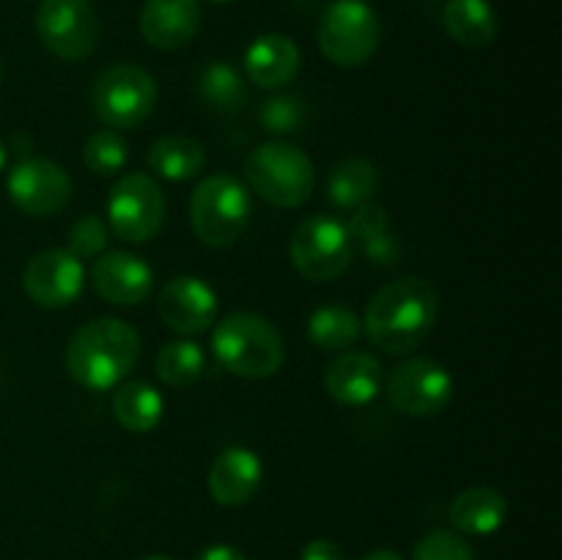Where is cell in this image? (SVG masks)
Here are the masks:
<instances>
[{"mask_svg": "<svg viewBox=\"0 0 562 560\" xmlns=\"http://www.w3.org/2000/svg\"><path fill=\"white\" fill-rule=\"evenodd\" d=\"M439 294L428 280L404 278L376 291L366 307V335L387 355H409L431 335Z\"/></svg>", "mask_w": 562, "mask_h": 560, "instance_id": "1", "label": "cell"}, {"mask_svg": "<svg viewBox=\"0 0 562 560\" xmlns=\"http://www.w3.org/2000/svg\"><path fill=\"white\" fill-rule=\"evenodd\" d=\"M140 360V335L121 318H93L71 335L66 371L88 390L119 388Z\"/></svg>", "mask_w": 562, "mask_h": 560, "instance_id": "2", "label": "cell"}, {"mask_svg": "<svg viewBox=\"0 0 562 560\" xmlns=\"http://www.w3.org/2000/svg\"><path fill=\"white\" fill-rule=\"evenodd\" d=\"M212 355L234 377L269 379L283 366L285 346L283 335L269 318L236 311L214 327Z\"/></svg>", "mask_w": 562, "mask_h": 560, "instance_id": "3", "label": "cell"}, {"mask_svg": "<svg viewBox=\"0 0 562 560\" xmlns=\"http://www.w3.org/2000/svg\"><path fill=\"white\" fill-rule=\"evenodd\" d=\"M245 176L261 201L278 209H296L316 190V168L294 143L269 141L247 157Z\"/></svg>", "mask_w": 562, "mask_h": 560, "instance_id": "4", "label": "cell"}, {"mask_svg": "<svg viewBox=\"0 0 562 560\" xmlns=\"http://www.w3.org/2000/svg\"><path fill=\"white\" fill-rule=\"evenodd\" d=\"M250 190L231 173H212L190 198V223L198 239L209 247H228L250 223Z\"/></svg>", "mask_w": 562, "mask_h": 560, "instance_id": "5", "label": "cell"}, {"mask_svg": "<svg viewBox=\"0 0 562 560\" xmlns=\"http://www.w3.org/2000/svg\"><path fill=\"white\" fill-rule=\"evenodd\" d=\"M382 22L366 0H335L318 20V47L324 58L344 69H355L376 55Z\"/></svg>", "mask_w": 562, "mask_h": 560, "instance_id": "6", "label": "cell"}, {"mask_svg": "<svg viewBox=\"0 0 562 560\" xmlns=\"http://www.w3.org/2000/svg\"><path fill=\"white\" fill-rule=\"evenodd\" d=\"M91 104L110 130H137L157 108V82L143 66L115 64L93 82Z\"/></svg>", "mask_w": 562, "mask_h": 560, "instance_id": "7", "label": "cell"}, {"mask_svg": "<svg viewBox=\"0 0 562 560\" xmlns=\"http://www.w3.org/2000/svg\"><path fill=\"white\" fill-rule=\"evenodd\" d=\"M289 256L302 278L311 283H329L351 267L355 242L344 220L333 214H313L296 225Z\"/></svg>", "mask_w": 562, "mask_h": 560, "instance_id": "8", "label": "cell"}, {"mask_svg": "<svg viewBox=\"0 0 562 560\" xmlns=\"http://www.w3.org/2000/svg\"><path fill=\"white\" fill-rule=\"evenodd\" d=\"M108 223L124 242L143 245L162 231L165 192L148 173H126L108 198Z\"/></svg>", "mask_w": 562, "mask_h": 560, "instance_id": "9", "label": "cell"}, {"mask_svg": "<svg viewBox=\"0 0 562 560\" xmlns=\"http://www.w3.org/2000/svg\"><path fill=\"white\" fill-rule=\"evenodd\" d=\"M36 33L60 60H86L99 44V14L91 0H42Z\"/></svg>", "mask_w": 562, "mask_h": 560, "instance_id": "10", "label": "cell"}, {"mask_svg": "<svg viewBox=\"0 0 562 560\" xmlns=\"http://www.w3.org/2000/svg\"><path fill=\"white\" fill-rule=\"evenodd\" d=\"M453 377L431 357H412L393 368L387 395L395 410L412 417L439 415L453 401Z\"/></svg>", "mask_w": 562, "mask_h": 560, "instance_id": "11", "label": "cell"}, {"mask_svg": "<svg viewBox=\"0 0 562 560\" xmlns=\"http://www.w3.org/2000/svg\"><path fill=\"white\" fill-rule=\"evenodd\" d=\"M11 203L31 217L58 214L71 201V176L44 157H22L5 176Z\"/></svg>", "mask_w": 562, "mask_h": 560, "instance_id": "12", "label": "cell"}, {"mask_svg": "<svg viewBox=\"0 0 562 560\" xmlns=\"http://www.w3.org/2000/svg\"><path fill=\"white\" fill-rule=\"evenodd\" d=\"M22 289L42 307H69L86 289V269L69 250H44L27 261Z\"/></svg>", "mask_w": 562, "mask_h": 560, "instance_id": "13", "label": "cell"}, {"mask_svg": "<svg viewBox=\"0 0 562 560\" xmlns=\"http://www.w3.org/2000/svg\"><path fill=\"white\" fill-rule=\"evenodd\" d=\"M159 318L179 335H201L217 318V294L195 275H176L157 296Z\"/></svg>", "mask_w": 562, "mask_h": 560, "instance_id": "14", "label": "cell"}, {"mask_svg": "<svg viewBox=\"0 0 562 560\" xmlns=\"http://www.w3.org/2000/svg\"><path fill=\"white\" fill-rule=\"evenodd\" d=\"M91 283L93 291L110 305L135 307L151 294L154 272L135 253H108L93 261Z\"/></svg>", "mask_w": 562, "mask_h": 560, "instance_id": "15", "label": "cell"}, {"mask_svg": "<svg viewBox=\"0 0 562 560\" xmlns=\"http://www.w3.org/2000/svg\"><path fill=\"white\" fill-rule=\"evenodd\" d=\"M261 478L263 464L256 450L231 445L214 456L206 486L214 503L225 505V508H239L256 497L258 489H261Z\"/></svg>", "mask_w": 562, "mask_h": 560, "instance_id": "16", "label": "cell"}, {"mask_svg": "<svg viewBox=\"0 0 562 560\" xmlns=\"http://www.w3.org/2000/svg\"><path fill=\"white\" fill-rule=\"evenodd\" d=\"M201 20L198 0H146L140 9V33L151 47L173 53L198 36Z\"/></svg>", "mask_w": 562, "mask_h": 560, "instance_id": "17", "label": "cell"}, {"mask_svg": "<svg viewBox=\"0 0 562 560\" xmlns=\"http://www.w3.org/2000/svg\"><path fill=\"white\" fill-rule=\"evenodd\" d=\"M324 388L338 404L366 406L382 393L384 368L368 351H344L338 360L329 362L324 373Z\"/></svg>", "mask_w": 562, "mask_h": 560, "instance_id": "18", "label": "cell"}, {"mask_svg": "<svg viewBox=\"0 0 562 560\" xmlns=\"http://www.w3.org/2000/svg\"><path fill=\"white\" fill-rule=\"evenodd\" d=\"M302 53L285 33H263L247 47L245 71L258 88H283L300 75Z\"/></svg>", "mask_w": 562, "mask_h": 560, "instance_id": "19", "label": "cell"}, {"mask_svg": "<svg viewBox=\"0 0 562 560\" xmlns=\"http://www.w3.org/2000/svg\"><path fill=\"white\" fill-rule=\"evenodd\" d=\"M450 522L459 533L467 536H492L499 530L508 516V500L503 492L492 486H472L464 489L459 497L450 503Z\"/></svg>", "mask_w": 562, "mask_h": 560, "instance_id": "20", "label": "cell"}, {"mask_svg": "<svg viewBox=\"0 0 562 560\" xmlns=\"http://www.w3.org/2000/svg\"><path fill=\"white\" fill-rule=\"evenodd\" d=\"M448 36L467 49H483L497 38V11L488 0H448L442 11Z\"/></svg>", "mask_w": 562, "mask_h": 560, "instance_id": "21", "label": "cell"}, {"mask_svg": "<svg viewBox=\"0 0 562 560\" xmlns=\"http://www.w3.org/2000/svg\"><path fill=\"white\" fill-rule=\"evenodd\" d=\"M148 168L168 181H190L206 168V148L190 135H165L148 148Z\"/></svg>", "mask_w": 562, "mask_h": 560, "instance_id": "22", "label": "cell"}, {"mask_svg": "<svg viewBox=\"0 0 562 560\" xmlns=\"http://www.w3.org/2000/svg\"><path fill=\"white\" fill-rule=\"evenodd\" d=\"M113 415L132 434H148L162 423L165 399L148 382H121L113 395Z\"/></svg>", "mask_w": 562, "mask_h": 560, "instance_id": "23", "label": "cell"}, {"mask_svg": "<svg viewBox=\"0 0 562 560\" xmlns=\"http://www.w3.org/2000/svg\"><path fill=\"white\" fill-rule=\"evenodd\" d=\"M379 187V170L371 159L349 157L329 170L327 195L338 209H357L360 203L371 201Z\"/></svg>", "mask_w": 562, "mask_h": 560, "instance_id": "24", "label": "cell"}, {"mask_svg": "<svg viewBox=\"0 0 562 560\" xmlns=\"http://www.w3.org/2000/svg\"><path fill=\"white\" fill-rule=\"evenodd\" d=\"M362 333V318L346 305L316 307L307 322V338L322 351H346Z\"/></svg>", "mask_w": 562, "mask_h": 560, "instance_id": "25", "label": "cell"}, {"mask_svg": "<svg viewBox=\"0 0 562 560\" xmlns=\"http://www.w3.org/2000/svg\"><path fill=\"white\" fill-rule=\"evenodd\" d=\"M154 371L168 388H190L206 371V351L195 340H170L157 351Z\"/></svg>", "mask_w": 562, "mask_h": 560, "instance_id": "26", "label": "cell"}, {"mask_svg": "<svg viewBox=\"0 0 562 560\" xmlns=\"http://www.w3.org/2000/svg\"><path fill=\"white\" fill-rule=\"evenodd\" d=\"M198 93L217 113H236L247 104V82L225 60H214L198 77Z\"/></svg>", "mask_w": 562, "mask_h": 560, "instance_id": "27", "label": "cell"}, {"mask_svg": "<svg viewBox=\"0 0 562 560\" xmlns=\"http://www.w3.org/2000/svg\"><path fill=\"white\" fill-rule=\"evenodd\" d=\"M130 159V146L119 130H99L82 146V163L93 176H115Z\"/></svg>", "mask_w": 562, "mask_h": 560, "instance_id": "28", "label": "cell"}, {"mask_svg": "<svg viewBox=\"0 0 562 560\" xmlns=\"http://www.w3.org/2000/svg\"><path fill=\"white\" fill-rule=\"evenodd\" d=\"M261 119L263 132L274 137L285 135H300L307 124V108L300 97H291V93H278V97L267 99L258 113Z\"/></svg>", "mask_w": 562, "mask_h": 560, "instance_id": "29", "label": "cell"}, {"mask_svg": "<svg viewBox=\"0 0 562 560\" xmlns=\"http://www.w3.org/2000/svg\"><path fill=\"white\" fill-rule=\"evenodd\" d=\"M412 560H475V552L459 533L431 530L420 538Z\"/></svg>", "mask_w": 562, "mask_h": 560, "instance_id": "30", "label": "cell"}, {"mask_svg": "<svg viewBox=\"0 0 562 560\" xmlns=\"http://www.w3.org/2000/svg\"><path fill=\"white\" fill-rule=\"evenodd\" d=\"M110 242V228L99 214H86V217L77 220L69 231V253L82 258H97L102 256V250Z\"/></svg>", "mask_w": 562, "mask_h": 560, "instance_id": "31", "label": "cell"}, {"mask_svg": "<svg viewBox=\"0 0 562 560\" xmlns=\"http://www.w3.org/2000/svg\"><path fill=\"white\" fill-rule=\"evenodd\" d=\"M346 228H349L351 242H360L362 245V242L373 239V236H379L382 231L390 228L387 209L379 206V203L373 201L360 203V206L355 209V214L349 217V223H346Z\"/></svg>", "mask_w": 562, "mask_h": 560, "instance_id": "32", "label": "cell"}, {"mask_svg": "<svg viewBox=\"0 0 562 560\" xmlns=\"http://www.w3.org/2000/svg\"><path fill=\"white\" fill-rule=\"evenodd\" d=\"M362 253H366L368 261L376 264V267H393L401 258V242L395 239L387 228L379 236H373V239L362 242Z\"/></svg>", "mask_w": 562, "mask_h": 560, "instance_id": "33", "label": "cell"}, {"mask_svg": "<svg viewBox=\"0 0 562 560\" xmlns=\"http://www.w3.org/2000/svg\"><path fill=\"white\" fill-rule=\"evenodd\" d=\"M300 560H346V555L344 549L335 541H329V538H316V541H311L302 549Z\"/></svg>", "mask_w": 562, "mask_h": 560, "instance_id": "34", "label": "cell"}, {"mask_svg": "<svg viewBox=\"0 0 562 560\" xmlns=\"http://www.w3.org/2000/svg\"><path fill=\"white\" fill-rule=\"evenodd\" d=\"M195 560H247V558L236 547H228V544H214V547L203 549Z\"/></svg>", "mask_w": 562, "mask_h": 560, "instance_id": "35", "label": "cell"}, {"mask_svg": "<svg viewBox=\"0 0 562 560\" xmlns=\"http://www.w3.org/2000/svg\"><path fill=\"white\" fill-rule=\"evenodd\" d=\"M362 560H404V558H401L398 552H393V549H376V552H371Z\"/></svg>", "mask_w": 562, "mask_h": 560, "instance_id": "36", "label": "cell"}, {"mask_svg": "<svg viewBox=\"0 0 562 560\" xmlns=\"http://www.w3.org/2000/svg\"><path fill=\"white\" fill-rule=\"evenodd\" d=\"M11 148L20 154H27V148H31V137L27 135H14L11 137Z\"/></svg>", "mask_w": 562, "mask_h": 560, "instance_id": "37", "label": "cell"}, {"mask_svg": "<svg viewBox=\"0 0 562 560\" xmlns=\"http://www.w3.org/2000/svg\"><path fill=\"white\" fill-rule=\"evenodd\" d=\"M5 159H9V148H5L3 143H0V170L5 168Z\"/></svg>", "mask_w": 562, "mask_h": 560, "instance_id": "38", "label": "cell"}, {"mask_svg": "<svg viewBox=\"0 0 562 560\" xmlns=\"http://www.w3.org/2000/svg\"><path fill=\"white\" fill-rule=\"evenodd\" d=\"M143 560H173V558H162V555H154V558H143Z\"/></svg>", "mask_w": 562, "mask_h": 560, "instance_id": "39", "label": "cell"}, {"mask_svg": "<svg viewBox=\"0 0 562 560\" xmlns=\"http://www.w3.org/2000/svg\"><path fill=\"white\" fill-rule=\"evenodd\" d=\"M209 3H231V0H209Z\"/></svg>", "mask_w": 562, "mask_h": 560, "instance_id": "40", "label": "cell"}, {"mask_svg": "<svg viewBox=\"0 0 562 560\" xmlns=\"http://www.w3.org/2000/svg\"><path fill=\"white\" fill-rule=\"evenodd\" d=\"M0 80H3V64H0Z\"/></svg>", "mask_w": 562, "mask_h": 560, "instance_id": "41", "label": "cell"}]
</instances>
